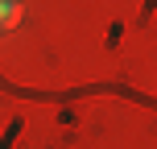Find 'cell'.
Returning a JSON list of instances; mask_svg holds the SVG:
<instances>
[{
  "instance_id": "obj_1",
  "label": "cell",
  "mask_w": 157,
  "mask_h": 149,
  "mask_svg": "<svg viewBox=\"0 0 157 149\" xmlns=\"http://www.w3.org/2000/svg\"><path fill=\"white\" fill-rule=\"evenodd\" d=\"M21 0H0V33H8V29H17V21H21Z\"/></svg>"
}]
</instances>
